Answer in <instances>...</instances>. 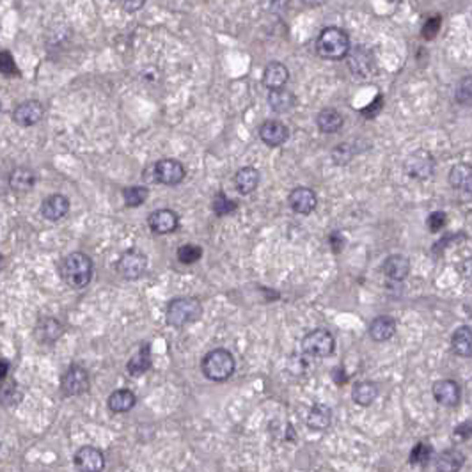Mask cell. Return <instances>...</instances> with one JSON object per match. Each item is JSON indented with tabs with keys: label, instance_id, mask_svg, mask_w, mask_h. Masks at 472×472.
<instances>
[{
	"label": "cell",
	"instance_id": "6da1fadb",
	"mask_svg": "<svg viewBox=\"0 0 472 472\" xmlns=\"http://www.w3.org/2000/svg\"><path fill=\"white\" fill-rule=\"evenodd\" d=\"M94 275V261L85 252H71L61 263V277L71 290H84L91 284Z\"/></svg>",
	"mask_w": 472,
	"mask_h": 472
},
{
	"label": "cell",
	"instance_id": "7a4b0ae2",
	"mask_svg": "<svg viewBox=\"0 0 472 472\" xmlns=\"http://www.w3.org/2000/svg\"><path fill=\"white\" fill-rule=\"evenodd\" d=\"M202 318V304L194 297H176L169 300L165 309V323L175 329L192 325Z\"/></svg>",
	"mask_w": 472,
	"mask_h": 472
},
{
	"label": "cell",
	"instance_id": "3957f363",
	"mask_svg": "<svg viewBox=\"0 0 472 472\" xmlns=\"http://www.w3.org/2000/svg\"><path fill=\"white\" fill-rule=\"evenodd\" d=\"M236 360L229 350L215 348L209 350L201 360V371L212 382H226L235 375Z\"/></svg>",
	"mask_w": 472,
	"mask_h": 472
},
{
	"label": "cell",
	"instance_id": "277c9868",
	"mask_svg": "<svg viewBox=\"0 0 472 472\" xmlns=\"http://www.w3.org/2000/svg\"><path fill=\"white\" fill-rule=\"evenodd\" d=\"M316 52L327 61H341L350 52V38L343 29L327 27L316 39Z\"/></svg>",
	"mask_w": 472,
	"mask_h": 472
},
{
	"label": "cell",
	"instance_id": "5b68a950",
	"mask_svg": "<svg viewBox=\"0 0 472 472\" xmlns=\"http://www.w3.org/2000/svg\"><path fill=\"white\" fill-rule=\"evenodd\" d=\"M300 348H302L304 355L325 359V357H330L334 353L336 337L327 329H314L302 337Z\"/></svg>",
	"mask_w": 472,
	"mask_h": 472
},
{
	"label": "cell",
	"instance_id": "8992f818",
	"mask_svg": "<svg viewBox=\"0 0 472 472\" xmlns=\"http://www.w3.org/2000/svg\"><path fill=\"white\" fill-rule=\"evenodd\" d=\"M91 376L89 371L80 364H71L61 378V391L66 398H75L89 392Z\"/></svg>",
	"mask_w": 472,
	"mask_h": 472
},
{
	"label": "cell",
	"instance_id": "52a82bcc",
	"mask_svg": "<svg viewBox=\"0 0 472 472\" xmlns=\"http://www.w3.org/2000/svg\"><path fill=\"white\" fill-rule=\"evenodd\" d=\"M147 268H149L147 256L137 249H128L117 260V274L126 281H137V279L144 277Z\"/></svg>",
	"mask_w": 472,
	"mask_h": 472
},
{
	"label": "cell",
	"instance_id": "ba28073f",
	"mask_svg": "<svg viewBox=\"0 0 472 472\" xmlns=\"http://www.w3.org/2000/svg\"><path fill=\"white\" fill-rule=\"evenodd\" d=\"M435 156L426 149H415L405 160V172L408 178L419 179V182H426L435 175Z\"/></svg>",
	"mask_w": 472,
	"mask_h": 472
},
{
	"label": "cell",
	"instance_id": "9c48e42d",
	"mask_svg": "<svg viewBox=\"0 0 472 472\" xmlns=\"http://www.w3.org/2000/svg\"><path fill=\"white\" fill-rule=\"evenodd\" d=\"M153 176L156 183L167 186H176L185 179L186 170L183 163L176 158H162L153 165Z\"/></svg>",
	"mask_w": 472,
	"mask_h": 472
},
{
	"label": "cell",
	"instance_id": "30bf717a",
	"mask_svg": "<svg viewBox=\"0 0 472 472\" xmlns=\"http://www.w3.org/2000/svg\"><path fill=\"white\" fill-rule=\"evenodd\" d=\"M45 116V107L38 100H27L13 110V121L22 128L36 126Z\"/></svg>",
	"mask_w": 472,
	"mask_h": 472
},
{
	"label": "cell",
	"instance_id": "8fae6325",
	"mask_svg": "<svg viewBox=\"0 0 472 472\" xmlns=\"http://www.w3.org/2000/svg\"><path fill=\"white\" fill-rule=\"evenodd\" d=\"M147 226L155 235H170L179 228V215L170 208L155 209L147 217Z\"/></svg>",
	"mask_w": 472,
	"mask_h": 472
},
{
	"label": "cell",
	"instance_id": "7c38bea8",
	"mask_svg": "<svg viewBox=\"0 0 472 472\" xmlns=\"http://www.w3.org/2000/svg\"><path fill=\"white\" fill-rule=\"evenodd\" d=\"M432 392H434L435 401L438 403L441 406H448V408H455V406L460 405L462 399V389L458 385V382L455 380H437L434 383V388H432Z\"/></svg>",
	"mask_w": 472,
	"mask_h": 472
},
{
	"label": "cell",
	"instance_id": "4fadbf2b",
	"mask_svg": "<svg viewBox=\"0 0 472 472\" xmlns=\"http://www.w3.org/2000/svg\"><path fill=\"white\" fill-rule=\"evenodd\" d=\"M75 467L84 472H100L105 469V455L94 445H84L75 453Z\"/></svg>",
	"mask_w": 472,
	"mask_h": 472
},
{
	"label": "cell",
	"instance_id": "5bb4252c",
	"mask_svg": "<svg viewBox=\"0 0 472 472\" xmlns=\"http://www.w3.org/2000/svg\"><path fill=\"white\" fill-rule=\"evenodd\" d=\"M64 334V327L61 321L54 316H41L34 327V337L39 345H54Z\"/></svg>",
	"mask_w": 472,
	"mask_h": 472
},
{
	"label": "cell",
	"instance_id": "9a60e30c",
	"mask_svg": "<svg viewBox=\"0 0 472 472\" xmlns=\"http://www.w3.org/2000/svg\"><path fill=\"white\" fill-rule=\"evenodd\" d=\"M70 199L62 194H52L41 202V217L48 222H59L70 213Z\"/></svg>",
	"mask_w": 472,
	"mask_h": 472
},
{
	"label": "cell",
	"instance_id": "2e32d148",
	"mask_svg": "<svg viewBox=\"0 0 472 472\" xmlns=\"http://www.w3.org/2000/svg\"><path fill=\"white\" fill-rule=\"evenodd\" d=\"M346 57H348L350 70L357 78H369L375 73V59H373L371 52L364 47L355 48L352 50V54L348 52Z\"/></svg>",
	"mask_w": 472,
	"mask_h": 472
},
{
	"label": "cell",
	"instance_id": "e0dca14e",
	"mask_svg": "<svg viewBox=\"0 0 472 472\" xmlns=\"http://www.w3.org/2000/svg\"><path fill=\"white\" fill-rule=\"evenodd\" d=\"M288 205L298 215H309V213L316 209L318 198L313 190L307 189V186H297L288 196Z\"/></svg>",
	"mask_w": 472,
	"mask_h": 472
},
{
	"label": "cell",
	"instance_id": "ac0fdd59",
	"mask_svg": "<svg viewBox=\"0 0 472 472\" xmlns=\"http://www.w3.org/2000/svg\"><path fill=\"white\" fill-rule=\"evenodd\" d=\"M260 139L267 144L268 147L283 146L290 139V128L277 119L265 121L260 126Z\"/></svg>",
	"mask_w": 472,
	"mask_h": 472
},
{
	"label": "cell",
	"instance_id": "d6986e66",
	"mask_svg": "<svg viewBox=\"0 0 472 472\" xmlns=\"http://www.w3.org/2000/svg\"><path fill=\"white\" fill-rule=\"evenodd\" d=\"M152 368H153L152 345H149V343H142V345L139 346V350L132 355V359L128 360L126 371L128 375L133 376V378H139V376L146 375Z\"/></svg>",
	"mask_w": 472,
	"mask_h": 472
},
{
	"label": "cell",
	"instance_id": "ffe728a7",
	"mask_svg": "<svg viewBox=\"0 0 472 472\" xmlns=\"http://www.w3.org/2000/svg\"><path fill=\"white\" fill-rule=\"evenodd\" d=\"M382 268L391 283H401L403 279L411 274V261L403 254H391L385 258Z\"/></svg>",
	"mask_w": 472,
	"mask_h": 472
},
{
	"label": "cell",
	"instance_id": "44dd1931",
	"mask_svg": "<svg viewBox=\"0 0 472 472\" xmlns=\"http://www.w3.org/2000/svg\"><path fill=\"white\" fill-rule=\"evenodd\" d=\"M449 185L464 194L472 196V165L471 163H457L449 170Z\"/></svg>",
	"mask_w": 472,
	"mask_h": 472
},
{
	"label": "cell",
	"instance_id": "7402d4cb",
	"mask_svg": "<svg viewBox=\"0 0 472 472\" xmlns=\"http://www.w3.org/2000/svg\"><path fill=\"white\" fill-rule=\"evenodd\" d=\"M306 422L311 430L314 432L329 430L330 425H332V408L329 405H325V403H316L307 412Z\"/></svg>",
	"mask_w": 472,
	"mask_h": 472
},
{
	"label": "cell",
	"instance_id": "603a6c76",
	"mask_svg": "<svg viewBox=\"0 0 472 472\" xmlns=\"http://www.w3.org/2000/svg\"><path fill=\"white\" fill-rule=\"evenodd\" d=\"M435 465L434 469L438 472H455L460 471L462 467L465 465V455L462 453L460 449L451 448L445 449L442 453H438L437 457L434 458Z\"/></svg>",
	"mask_w": 472,
	"mask_h": 472
},
{
	"label": "cell",
	"instance_id": "cb8c5ba5",
	"mask_svg": "<svg viewBox=\"0 0 472 472\" xmlns=\"http://www.w3.org/2000/svg\"><path fill=\"white\" fill-rule=\"evenodd\" d=\"M290 80V70L284 66L283 62H270L263 71V85L267 89H279L284 87Z\"/></svg>",
	"mask_w": 472,
	"mask_h": 472
},
{
	"label": "cell",
	"instance_id": "d4e9b609",
	"mask_svg": "<svg viewBox=\"0 0 472 472\" xmlns=\"http://www.w3.org/2000/svg\"><path fill=\"white\" fill-rule=\"evenodd\" d=\"M24 401V389L15 378L8 376L0 382V405L6 408H15Z\"/></svg>",
	"mask_w": 472,
	"mask_h": 472
},
{
	"label": "cell",
	"instance_id": "484cf974",
	"mask_svg": "<svg viewBox=\"0 0 472 472\" xmlns=\"http://www.w3.org/2000/svg\"><path fill=\"white\" fill-rule=\"evenodd\" d=\"M137 405V396L130 389H117L107 398V408L112 414H126Z\"/></svg>",
	"mask_w": 472,
	"mask_h": 472
},
{
	"label": "cell",
	"instance_id": "4316f807",
	"mask_svg": "<svg viewBox=\"0 0 472 472\" xmlns=\"http://www.w3.org/2000/svg\"><path fill=\"white\" fill-rule=\"evenodd\" d=\"M260 185V170L256 167H242L235 175V189L242 196H251Z\"/></svg>",
	"mask_w": 472,
	"mask_h": 472
},
{
	"label": "cell",
	"instance_id": "83f0119b",
	"mask_svg": "<svg viewBox=\"0 0 472 472\" xmlns=\"http://www.w3.org/2000/svg\"><path fill=\"white\" fill-rule=\"evenodd\" d=\"M451 350L455 355L469 359L472 357V329L469 325H460L451 336Z\"/></svg>",
	"mask_w": 472,
	"mask_h": 472
},
{
	"label": "cell",
	"instance_id": "f1b7e54d",
	"mask_svg": "<svg viewBox=\"0 0 472 472\" xmlns=\"http://www.w3.org/2000/svg\"><path fill=\"white\" fill-rule=\"evenodd\" d=\"M369 337L376 343H383V341H389L396 334V321L392 316H378L369 323Z\"/></svg>",
	"mask_w": 472,
	"mask_h": 472
},
{
	"label": "cell",
	"instance_id": "f546056e",
	"mask_svg": "<svg viewBox=\"0 0 472 472\" xmlns=\"http://www.w3.org/2000/svg\"><path fill=\"white\" fill-rule=\"evenodd\" d=\"M343 124H345V117L341 116L339 110L336 109H323L318 112L316 116V126L318 130H320L321 133H327V135H330V133H337L343 128Z\"/></svg>",
	"mask_w": 472,
	"mask_h": 472
},
{
	"label": "cell",
	"instance_id": "4dcf8cb0",
	"mask_svg": "<svg viewBox=\"0 0 472 472\" xmlns=\"http://www.w3.org/2000/svg\"><path fill=\"white\" fill-rule=\"evenodd\" d=\"M295 103H297V98L291 91H288L286 87H279V89H270L268 93V105L275 114H286L290 110H293Z\"/></svg>",
	"mask_w": 472,
	"mask_h": 472
},
{
	"label": "cell",
	"instance_id": "1f68e13d",
	"mask_svg": "<svg viewBox=\"0 0 472 472\" xmlns=\"http://www.w3.org/2000/svg\"><path fill=\"white\" fill-rule=\"evenodd\" d=\"M36 185V172L29 167H16L9 175V186L15 192H31Z\"/></svg>",
	"mask_w": 472,
	"mask_h": 472
},
{
	"label": "cell",
	"instance_id": "d6a6232c",
	"mask_svg": "<svg viewBox=\"0 0 472 472\" xmlns=\"http://www.w3.org/2000/svg\"><path fill=\"white\" fill-rule=\"evenodd\" d=\"M378 385L371 380H362L357 382L352 389V399L359 406H369L376 398H378Z\"/></svg>",
	"mask_w": 472,
	"mask_h": 472
},
{
	"label": "cell",
	"instance_id": "836d02e7",
	"mask_svg": "<svg viewBox=\"0 0 472 472\" xmlns=\"http://www.w3.org/2000/svg\"><path fill=\"white\" fill-rule=\"evenodd\" d=\"M147 198H149V190L142 185H132L123 189V199L128 208H139L147 201Z\"/></svg>",
	"mask_w": 472,
	"mask_h": 472
},
{
	"label": "cell",
	"instance_id": "e575fe53",
	"mask_svg": "<svg viewBox=\"0 0 472 472\" xmlns=\"http://www.w3.org/2000/svg\"><path fill=\"white\" fill-rule=\"evenodd\" d=\"M432 460H434V448L426 442H418L411 451V465L426 469Z\"/></svg>",
	"mask_w": 472,
	"mask_h": 472
},
{
	"label": "cell",
	"instance_id": "d590c367",
	"mask_svg": "<svg viewBox=\"0 0 472 472\" xmlns=\"http://www.w3.org/2000/svg\"><path fill=\"white\" fill-rule=\"evenodd\" d=\"M212 209L217 217H228V215H231V213H235L238 209V202L235 199L228 198L224 192H217V194L213 196Z\"/></svg>",
	"mask_w": 472,
	"mask_h": 472
},
{
	"label": "cell",
	"instance_id": "8d00e7d4",
	"mask_svg": "<svg viewBox=\"0 0 472 472\" xmlns=\"http://www.w3.org/2000/svg\"><path fill=\"white\" fill-rule=\"evenodd\" d=\"M176 258L182 265H194L202 258V247L198 244H183L178 247Z\"/></svg>",
	"mask_w": 472,
	"mask_h": 472
},
{
	"label": "cell",
	"instance_id": "74e56055",
	"mask_svg": "<svg viewBox=\"0 0 472 472\" xmlns=\"http://www.w3.org/2000/svg\"><path fill=\"white\" fill-rule=\"evenodd\" d=\"M455 100H457V103L462 105V107L471 109L472 107V75H467V77H464L460 82H458L457 91H455Z\"/></svg>",
	"mask_w": 472,
	"mask_h": 472
},
{
	"label": "cell",
	"instance_id": "f35d334b",
	"mask_svg": "<svg viewBox=\"0 0 472 472\" xmlns=\"http://www.w3.org/2000/svg\"><path fill=\"white\" fill-rule=\"evenodd\" d=\"M357 153H360V149H357V144L352 142L337 144L336 149L332 152V160L336 165H346Z\"/></svg>",
	"mask_w": 472,
	"mask_h": 472
},
{
	"label": "cell",
	"instance_id": "ab89813d",
	"mask_svg": "<svg viewBox=\"0 0 472 472\" xmlns=\"http://www.w3.org/2000/svg\"><path fill=\"white\" fill-rule=\"evenodd\" d=\"M448 226V215L444 212H432L426 219V228L430 233H441Z\"/></svg>",
	"mask_w": 472,
	"mask_h": 472
},
{
	"label": "cell",
	"instance_id": "60d3db41",
	"mask_svg": "<svg viewBox=\"0 0 472 472\" xmlns=\"http://www.w3.org/2000/svg\"><path fill=\"white\" fill-rule=\"evenodd\" d=\"M0 75L11 77V75H18V68L13 59V55L8 50L0 52Z\"/></svg>",
	"mask_w": 472,
	"mask_h": 472
},
{
	"label": "cell",
	"instance_id": "b9f144b4",
	"mask_svg": "<svg viewBox=\"0 0 472 472\" xmlns=\"http://www.w3.org/2000/svg\"><path fill=\"white\" fill-rule=\"evenodd\" d=\"M472 441V421H464L458 426H455L453 430V442L455 444H462V442Z\"/></svg>",
	"mask_w": 472,
	"mask_h": 472
},
{
	"label": "cell",
	"instance_id": "7bdbcfd3",
	"mask_svg": "<svg viewBox=\"0 0 472 472\" xmlns=\"http://www.w3.org/2000/svg\"><path fill=\"white\" fill-rule=\"evenodd\" d=\"M329 245H330V249H332V252L339 254V252L345 249L346 238L343 236V233L341 231H332L329 235Z\"/></svg>",
	"mask_w": 472,
	"mask_h": 472
},
{
	"label": "cell",
	"instance_id": "ee69618b",
	"mask_svg": "<svg viewBox=\"0 0 472 472\" xmlns=\"http://www.w3.org/2000/svg\"><path fill=\"white\" fill-rule=\"evenodd\" d=\"M112 2H116V4L119 6L121 9H124L126 13L140 11V9L144 8V4H146V0H112Z\"/></svg>",
	"mask_w": 472,
	"mask_h": 472
},
{
	"label": "cell",
	"instance_id": "f6af8a7d",
	"mask_svg": "<svg viewBox=\"0 0 472 472\" xmlns=\"http://www.w3.org/2000/svg\"><path fill=\"white\" fill-rule=\"evenodd\" d=\"M382 103H383L382 94H378V96L375 98V101H371V103H369L368 107H366V109L360 110V114H362L364 117H368V119H373V117H375L376 114H378L380 110H382Z\"/></svg>",
	"mask_w": 472,
	"mask_h": 472
},
{
	"label": "cell",
	"instance_id": "bcb514c9",
	"mask_svg": "<svg viewBox=\"0 0 472 472\" xmlns=\"http://www.w3.org/2000/svg\"><path fill=\"white\" fill-rule=\"evenodd\" d=\"M438 27H441V18H438V16H435V18H430L428 22H426L425 31H422V36H425L426 39L435 38V34L438 32Z\"/></svg>",
	"mask_w": 472,
	"mask_h": 472
},
{
	"label": "cell",
	"instance_id": "7dc6e473",
	"mask_svg": "<svg viewBox=\"0 0 472 472\" xmlns=\"http://www.w3.org/2000/svg\"><path fill=\"white\" fill-rule=\"evenodd\" d=\"M458 274L462 275L464 281H467V283L472 284V256L465 258V260L458 265Z\"/></svg>",
	"mask_w": 472,
	"mask_h": 472
},
{
	"label": "cell",
	"instance_id": "c3c4849f",
	"mask_svg": "<svg viewBox=\"0 0 472 472\" xmlns=\"http://www.w3.org/2000/svg\"><path fill=\"white\" fill-rule=\"evenodd\" d=\"M268 6H270V9L274 13L283 15L288 9V6H290V0H268Z\"/></svg>",
	"mask_w": 472,
	"mask_h": 472
},
{
	"label": "cell",
	"instance_id": "681fc988",
	"mask_svg": "<svg viewBox=\"0 0 472 472\" xmlns=\"http://www.w3.org/2000/svg\"><path fill=\"white\" fill-rule=\"evenodd\" d=\"M332 380L337 383V385H343V383H346V380H348V376H346V371L343 368H336L332 371Z\"/></svg>",
	"mask_w": 472,
	"mask_h": 472
},
{
	"label": "cell",
	"instance_id": "f907efd6",
	"mask_svg": "<svg viewBox=\"0 0 472 472\" xmlns=\"http://www.w3.org/2000/svg\"><path fill=\"white\" fill-rule=\"evenodd\" d=\"M9 371H11V362L4 357H0V382L8 378Z\"/></svg>",
	"mask_w": 472,
	"mask_h": 472
},
{
	"label": "cell",
	"instance_id": "816d5d0a",
	"mask_svg": "<svg viewBox=\"0 0 472 472\" xmlns=\"http://www.w3.org/2000/svg\"><path fill=\"white\" fill-rule=\"evenodd\" d=\"M327 0H302V4H306L307 8H320V6L325 4Z\"/></svg>",
	"mask_w": 472,
	"mask_h": 472
},
{
	"label": "cell",
	"instance_id": "f5cc1de1",
	"mask_svg": "<svg viewBox=\"0 0 472 472\" xmlns=\"http://www.w3.org/2000/svg\"><path fill=\"white\" fill-rule=\"evenodd\" d=\"M0 261H2V256H0Z\"/></svg>",
	"mask_w": 472,
	"mask_h": 472
},
{
	"label": "cell",
	"instance_id": "db71d44e",
	"mask_svg": "<svg viewBox=\"0 0 472 472\" xmlns=\"http://www.w3.org/2000/svg\"><path fill=\"white\" fill-rule=\"evenodd\" d=\"M0 109H2V107H0Z\"/></svg>",
	"mask_w": 472,
	"mask_h": 472
}]
</instances>
